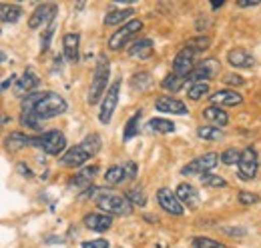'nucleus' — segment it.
I'll return each instance as SVG.
<instances>
[{
    "label": "nucleus",
    "instance_id": "a211bd4d",
    "mask_svg": "<svg viewBox=\"0 0 261 248\" xmlns=\"http://www.w3.org/2000/svg\"><path fill=\"white\" fill-rule=\"evenodd\" d=\"M97 174H98V166H85L81 172H76V174H74V178L68 182V186H74V188H83V190H89Z\"/></svg>",
    "mask_w": 261,
    "mask_h": 248
},
{
    "label": "nucleus",
    "instance_id": "bb28decb",
    "mask_svg": "<svg viewBox=\"0 0 261 248\" xmlns=\"http://www.w3.org/2000/svg\"><path fill=\"white\" fill-rule=\"evenodd\" d=\"M141 116H143V112H141V110H137L129 120H127V126H125V130H123V140H130V138H135V136L139 134V122H141Z\"/></svg>",
    "mask_w": 261,
    "mask_h": 248
},
{
    "label": "nucleus",
    "instance_id": "9b49d317",
    "mask_svg": "<svg viewBox=\"0 0 261 248\" xmlns=\"http://www.w3.org/2000/svg\"><path fill=\"white\" fill-rule=\"evenodd\" d=\"M57 14H59V6L57 4H40V6H36V10L31 14L29 26L31 28H40L44 24H53Z\"/></svg>",
    "mask_w": 261,
    "mask_h": 248
},
{
    "label": "nucleus",
    "instance_id": "a878e982",
    "mask_svg": "<svg viewBox=\"0 0 261 248\" xmlns=\"http://www.w3.org/2000/svg\"><path fill=\"white\" fill-rule=\"evenodd\" d=\"M125 180H127V174H125L123 164H115V166H111V168L105 172V182H107V184L115 186V184L125 182Z\"/></svg>",
    "mask_w": 261,
    "mask_h": 248
},
{
    "label": "nucleus",
    "instance_id": "ddd939ff",
    "mask_svg": "<svg viewBox=\"0 0 261 248\" xmlns=\"http://www.w3.org/2000/svg\"><path fill=\"white\" fill-rule=\"evenodd\" d=\"M155 108H157V112L177 114V116H183V114L189 112V110H187V104L181 102V100H177V98H173V96H161V98H157Z\"/></svg>",
    "mask_w": 261,
    "mask_h": 248
},
{
    "label": "nucleus",
    "instance_id": "aec40b11",
    "mask_svg": "<svg viewBox=\"0 0 261 248\" xmlns=\"http://www.w3.org/2000/svg\"><path fill=\"white\" fill-rule=\"evenodd\" d=\"M83 222H85V226H87L89 230H95V232H105V230H109L111 224H113V220H111L109 214H97V212L87 214Z\"/></svg>",
    "mask_w": 261,
    "mask_h": 248
},
{
    "label": "nucleus",
    "instance_id": "c756f323",
    "mask_svg": "<svg viewBox=\"0 0 261 248\" xmlns=\"http://www.w3.org/2000/svg\"><path fill=\"white\" fill-rule=\"evenodd\" d=\"M197 136L203 140H219V138H223V130L219 126H199Z\"/></svg>",
    "mask_w": 261,
    "mask_h": 248
},
{
    "label": "nucleus",
    "instance_id": "1a4fd4ad",
    "mask_svg": "<svg viewBox=\"0 0 261 248\" xmlns=\"http://www.w3.org/2000/svg\"><path fill=\"white\" fill-rule=\"evenodd\" d=\"M257 168H259V160H257V152L255 148H245L241 156H239V162H237V174L241 180H253L257 176Z\"/></svg>",
    "mask_w": 261,
    "mask_h": 248
},
{
    "label": "nucleus",
    "instance_id": "4c0bfd02",
    "mask_svg": "<svg viewBox=\"0 0 261 248\" xmlns=\"http://www.w3.org/2000/svg\"><path fill=\"white\" fill-rule=\"evenodd\" d=\"M199 66L209 74V78H215L219 74V68H221L219 60H215V58H207V60L199 62Z\"/></svg>",
    "mask_w": 261,
    "mask_h": 248
},
{
    "label": "nucleus",
    "instance_id": "09e8293b",
    "mask_svg": "<svg viewBox=\"0 0 261 248\" xmlns=\"http://www.w3.org/2000/svg\"><path fill=\"white\" fill-rule=\"evenodd\" d=\"M211 6H213V8H219V6H223V0H219V2H213Z\"/></svg>",
    "mask_w": 261,
    "mask_h": 248
},
{
    "label": "nucleus",
    "instance_id": "473e14b6",
    "mask_svg": "<svg viewBox=\"0 0 261 248\" xmlns=\"http://www.w3.org/2000/svg\"><path fill=\"white\" fill-rule=\"evenodd\" d=\"M209 94V84L207 82H197V84H191L189 88H187V96L191 98V100H199V98H203V96H207Z\"/></svg>",
    "mask_w": 261,
    "mask_h": 248
},
{
    "label": "nucleus",
    "instance_id": "49530a36",
    "mask_svg": "<svg viewBox=\"0 0 261 248\" xmlns=\"http://www.w3.org/2000/svg\"><path fill=\"white\" fill-rule=\"evenodd\" d=\"M18 170H20V172H22V174H24L27 178H33V172H31V170H29V168H27L24 164H18Z\"/></svg>",
    "mask_w": 261,
    "mask_h": 248
},
{
    "label": "nucleus",
    "instance_id": "b1692460",
    "mask_svg": "<svg viewBox=\"0 0 261 248\" xmlns=\"http://www.w3.org/2000/svg\"><path fill=\"white\" fill-rule=\"evenodd\" d=\"M129 16H135V10H133V8H123V10L117 8V10H111V12L105 16L102 22H105V26H115V24H121V22L127 24V22H129V20H127Z\"/></svg>",
    "mask_w": 261,
    "mask_h": 248
},
{
    "label": "nucleus",
    "instance_id": "c85d7f7f",
    "mask_svg": "<svg viewBox=\"0 0 261 248\" xmlns=\"http://www.w3.org/2000/svg\"><path fill=\"white\" fill-rule=\"evenodd\" d=\"M161 86H163L165 90H169V92H179V90L185 86V78H181V76H177L175 72H171V74H167L163 78Z\"/></svg>",
    "mask_w": 261,
    "mask_h": 248
},
{
    "label": "nucleus",
    "instance_id": "f8f14e48",
    "mask_svg": "<svg viewBox=\"0 0 261 248\" xmlns=\"http://www.w3.org/2000/svg\"><path fill=\"white\" fill-rule=\"evenodd\" d=\"M195 52L191 48H183L173 60V72L181 78H189V74L195 70Z\"/></svg>",
    "mask_w": 261,
    "mask_h": 248
},
{
    "label": "nucleus",
    "instance_id": "37998d69",
    "mask_svg": "<svg viewBox=\"0 0 261 248\" xmlns=\"http://www.w3.org/2000/svg\"><path fill=\"white\" fill-rule=\"evenodd\" d=\"M83 248H109V240H105V238L87 240V242H83Z\"/></svg>",
    "mask_w": 261,
    "mask_h": 248
},
{
    "label": "nucleus",
    "instance_id": "c03bdc74",
    "mask_svg": "<svg viewBox=\"0 0 261 248\" xmlns=\"http://www.w3.org/2000/svg\"><path fill=\"white\" fill-rule=\"evenodd\" d=\"M221 232H225L229 236H245V228H229V226H223Z\"/></svg>",
    "mask_w": 261,
    "mask_h": 248
},
{
    "label": "nucleus",
    "instance_id": "5701e85b",
    "mask_svg": "<svg viewBox=\"0 0 261 248\" xmlns=\"http://www.w3.org/2000/svg\"><path fill=\"white\" fill-rule=\"evenodd\" d=\"M4 142H6V150L16 152V150H20V148L33 144V136H27V134H22V132H12L10 136H6Z\"/></svg>",
    "mask_w": 261,
    "mask_h": 248
},
{
    "label": "nucleus",
    "instance_id": "f257e3e1",
    "mask_svg": "<svg viewBox=\"0 0 261 248\" xmlns=\"http://www.w3.org/2000/svg\"><path fill=\"white\" fill-rule=\"evenodd\" d=\"M68 104L57 92H33L22 96L20 102V124L31 130H40L44 120L65 114Z\"/></svg>",
    "mask_w": 261,
    "mask_h": 248
},
{
    "label": "nucleus",
    "instance_id": "79ce46f5",
    "mask_svg": "<svg viewBox=\"0 0 261 248\" xmlns=\"http://www.w3.org/2000/svg\"><path fill=\"white\" fill-rule=\"evenodd\" d=\"M123 168H125V174H127V180H133L137 176V164L133 160H127L123 162Z\"/></svg>",
    "mask_w": 261,
    "mask_h": 248
},
{
    "label": "nucleus",
    "instance_id": "58836bf2",
    "mask_svg": "<svg viewBox=\"0 0 261 248\" xmlns=\"http://www.w3.org/2000/svg\"><path fill=\"white\" fill-rule=\"evenodd\" d=\"M259 200H261L259 194H255V192H247V190H241V192H239V204H243V206L257 204Z\"/></svg>",
    "mask_w": 261,
    "mask_h": 248
},
{
    "label": "nucleus",
    "instance_id": "412c9836",
    "mask_svg": "<svg viewBox=\"0 0 261 248\" xmlns=\"http://www.w3.org/2000/svg\"><path fill=\"white\" fill-rule=\"evenodd\" d=\"M79 44H81V36L76 32L65 34L63 38V48H65V56L68 62L79 60Z\"/></svg>",
    "mask_w": 261,
    "mask_h": 248
},
{
    "label": "nucleus",
    "instance_id": "6ab92c4d",
    "mask_svg": "<svg viewBox=\"0 0 261 248\" xmlns=\"http://www.w3.org/2000/svg\"><path fill=\"white\" fill-rule=\"evenodd\" d=\"M38 86V76L33 72V68H27L24 70V74L20 76V80H16V94L18 96H22V94H33V90Z\"/></svg>",
    "mask_w": 261,
    "mask_h": 248
},
{
    "label": "nucleus",
    "instance_id": "c9c22d12",
    "mask_svg": "<svg viewBox=\"0 0 261 248\" xmlns=\"http://www.w3.org/2000/svg\"><path fill=\"white\" fill-rule=\"evenodd\" d=\"M199 180H201L203 186H213V188H223V186H227L225 178H221V176H217V174H211V172L199 176Z\"/></svg>",
    "mask_w": 261,
    "mask_h": 248
},
{
    "label": "nucleus",
    "instance_id": "20e7f679",
    "mask_svg": "<svg viewBox=\"0 0 261 248\" xmlns=\"http://www.w3.org/2000/svg\"><path fill=\"white\" fill-rule=\"evenodd\" d=\"M97 206L102 210V214L109 216H127L133 212V204L129 202V198L115 192H100L97 196Z\"/></svg>",
    "mask_w": 261,
    "mask_h": 248
},
{
    "label": "nucleus",
    "instance_id": "72a5a7b5",
    "mask_svg": "<svg viewBox=\"0 0 261 248\" xmlns=\"http://www.w3.org/2000/svg\"><path fill=\"white\" fill-rule=\"evenodd\" d=\"M191 244H193V248H227L223 242L213 240V238H207V236H195L191 240Z\"/></svg>",
    "mask_w": 261,
    "mask_h": 248
},
{
    "label": "nucleus",
    "instance_id": "393cba45",
    "mask_svg": "<svg viewBox=\"0 0 261 248\" xmlns=\"http://www.w3.org/2000/svg\"><path fill=\"white\" fill-rule=\"evenodd\" d=\"M22 16V8L18 4H2L0 6V18L4 24H14Z\"/></svg>",
    "mask_w": 261,
    "mask_h": 248
},
{
    "label": "nucleus",
    "instance_id": "a18cd8bd",
    "mask_svg": "<svg viewBox=\"0 0 261 248\" xmlns=\"http://www.w3.org/2000/svg\"><path fill=\"white\" fill-rule=\"evenodd\" d=\"M14 82H16V74H10L8 78H4V80H2V92H6Z\"/></svg>",
    "mask_w": 261,
    "mask_h": 248
},
{
    "label": "nucleus",
    "instance_id": "ea45409f",
    "mask_svg": "<svg viewBox=\"0 0 261 248\" xmlns=\"http://www.w3.org/2000/svg\"><path fill=\"white\" fill-rule=\"evenodd\" d=\"M239 156H241V152H237L235 148H229V150H225V152L221 154V162L227 164V166H231V164L239 162Z\"/></svg>",
    "mask_w": 261,
    "mask_h": 248
},
{
    "label": "nucleus",
    "instance_id": "2eb2a0df",
    "mask_svg": "<svg viewBox=\"0 0 261 248\" xmlns=\"http://www.w3.org/2000/svg\"><path fill=\"white\" fill-rule=\"evenodd\" d=\"M175 194L179 196V200H181L183 206H187V208H197L199 202H201V196H199L197 188L191 184H187V182H181V184L177 186Z\"/></svg>",
    "mask_w": 261,
    "mask_h": 248
},
{
    "label": "nucleus",
    "instance_id": "423d86ee",
    "mask_svg": "<svg viewBox=\"0 0 261 248\" xmlns=\"http://www.w3.org/2000/svg\"><path fill=\"white\" fill-rule=\"evenodd\" d=\"M219 160H221V156L217 152H207L203 156H197L195 160H191L189 164H185L181 168V174L183 176H203V174L211 172Z\"/></svg>",
    "mask_w": 261,
    "mask_h": 248
},
{
    "label": "nucleus",
    "instance_id": "39448f33",
    "mask_svg": "<svg viewBox=\"0 0 261 248\" xmlns=\"http://www.w3.org/2000/svg\"><path fill=\"white\" fill-rule=\"evenodd\" d=\"M31 146H36L44 154L57 156L66 148V138L65 134L59 132V130H46V132H42L38 136H33V144Z\"/></svg>",
    "mask_w": 261,
    "mask_h": 248
},
{
    "label": "nucleus",
    "instance_id": "f3484780",
    "mask_svg": "<svg viewBox=\"0 0 261 248\" xmlns=\"http://www.w3.org/2000/svg\"><path fill=\"white\" fill-rule=\"evenodd\" d=\"M213 106H239L243 102V96L235 90H229V88H223V90H217L213 96H209Z\"/></svg>",
    "mask_w": 261,
    "mask_h": 248
},
{
    "label": "nucleus",
    "instance_id": "cd10ccee",
    "mask_svg": "<svg viewBox=\"0 0 261 248\" xmlns=\"http://www.w3.org/2000/svg\"><path fill=\"white\" fill-rule=\"evenodd\" d=\"M147 126H149L151 132H157V134H169V132L175 130V124L167 120V118H151Z\"/></svg>",
    "mask_w": 261,
    "mask_h": 248
},
{
    "label": "nucleus",
    "instance_id": "4468645a",
    "mask_svg": "<svg viewBox=\"0 0 261 248\" xmlns=\"http://www.w3.org/2000/svg\"><path fill=\"white\" fill-rule=\"evenodd\" d=\"M155 52V42L151 38H141L137 42H133L129 48V56L130 58H139V60H147L151 58Z\"/></svg>",
    "mask_w": 261,
    "mask_h": 248
},
{
    "label": "nucleus",
    "instance_id": "dca6fc26",
    "mask_svg": "<svg viewBox=\"0 0 261 248\" xmlns=\"http://www.w3.org/2000/svg\"><path fill=\"white\" fill-rule=\"evenodd\" d=\"M227 62L233 68H253L255 58L245 48H233L227 52Z\"/></svg>",
    "mask_w": 261,
    "mask_h": 248
},
{
    "label": "nucleus",
    "instance_id": "0eeeda50",
    "mask_svg": "<svg viewBox=\"0 0 261 248\" xmlns=\"http://www.w3.org/2000/svg\"><path fill=\"white\" fill-rule=\"evenodd\" d=\"M141 30H143V22H141L139 18H133L127 24H123L117 32H113V36L109 38V48H111V50H121V48H125L130 38H135L137 32H141Z\"/></svg>",
    "mask_w": 261,
    "mask_h": 248
},
{
    "label": "nucleus",
    "instance_id": "f03ea898",
    "mask_svg": "<svg viewBox=\"0 0 261 248\" xmlns=\"http://www.w3.org/2000/svg\"><path fill=\"white\" fill-rule=\"evenodd\" d=\"M102 146V140L98 134H89L85 140H81L79 144H74L72 148H68L63 154V164L66 168H81L85 166L93 156L97 154Z\"/></svg>",
    "mask_w": 261,
    "mask_h": 248
},
{
    "label": "nucleus",
    "instance_id": "de8ad7c7",
    "mask_svg": "<svg viewBox=\"0 0 261 248\" xmlns=\"http://www.w3.org/2000/svg\"><path fill=\"white\" fill-rule=\"evenodd\" d=\"M259 2L257 0H251V2H237V6H241V8H249V6H257Z\"/></svg>",
    "mask_w": 261,
    "mask_h": 248
},
{
    "label": "nucleus",
    "instance_id": "4be33fe9",
    "mask_svg": "<svg viewBox=\"0 0 261 248\" xmlns=\"http://www.w3.org/2000/svg\"><path fill=\"white\" fill-rule=\"evenodd\" d=\"M203 116H205V120H209L213 126H219V128H221V126H227V122H229L227 112H223L221 106H207V108L203 110Z\"/></svg>",
    "mask_w": 261,
    "mask_h": 248
},
{
    "label": "nucleus",
    "instance_id": "6e6552de",
    "mask_svg": "<svg viewBox=\"0 0 261 248\" xmlns=\"http://www.w3.org/2000/svg\"><path fill=\"white\" fill-rule=\"evenodd\" d=\"M119 92H121V80H115V82L109 86V90H107L102 102H100V112H98L100 124H109L113 120L115 108H117V104H119Z\"/></svg>",
    "mask_w": 261,
    "mask_h": 248
},
{
    "label": "nucleus",
    "instance_id": "7c9ffc66",
    "mask_svg": "<svg viewBox=\"0 0 261 248\" xmlns=\"http://www.w3.org/2000/svg\"><path fill=\"white\" fill-rule=\"evenodd\" d=\"M209 46H211V38H209V36H195V38H189L187 44H185V48H191L195 54L197 52L209 50Z\"/></svg>",
    "mask_w": 261,
    "mask_h": 248
},
{
    "label": "nucleus",
    "instance_id": "9d476101",
    "mask_svg": "<svg viewBox=\"0 0 261 248\" xmlns=\"http://www.w3.org/2000/svg\"><path fill=\"white\" fill-rule=\"evenodd\" d=\"M157 200H159V206L163 208L165 212L173 214V216H183L185 214V206L183 202L179 200V196L175 192H171L169 188H159L157 190Z\"/></svg>",
    "mask_w": 261,
    "mask_h": 248
},
{
    "label": "nucleus",
    "instance_id": "7ed1b4c3",
    "mask_svg": "<svg viewBox=\"0 0 261 248\" xmlns=\"http://www.w3.org/2000/svg\"><path fill=\"white\" fill-rule=\"evenodd\" d=\"M111 76V64L105 54H100L97 58V66H95V74L91 80V88H89V104H97L100 98H105L107 94V82Z\"/></svg>",
    "mask_w": 261,
    "mask_h": 248
},
{
    "label": "nucleus",
    "instance_id": "e433bc0d",
    "mask_svg": "<svg viewBox=\"0 0 261 248\" xmlns=\"http://www.w3.org/2000/svg\"><path fill=\"white\" fill-rule=\"evenodd\" d=\"M125 196L129 198V202L133 206H145V204H147V196H145V192H143L141 188H133Z\"/></svg>",
    "mask_w": 261,
    "mask_h": 248
},
{
    "label": "nucleus",
    "instance_id": "2f4dec72",
    "mask_svg": "<svg viewBox=\"0 0 261 248\" xmlns=\"http://www.w3.org/2000/svg\"><path fill=\"white\" fill-rule=\"evenodd\" d=\"M55 30H57V22L48 24L46 28H42V34H40V52H46L50 48V40L55 36Z\"/></svg>",
    "mask_w": 261,
    "mask_h": 248
},
{
    "label": "nucleus",
    "instance_id": "f704fd0d",
    "mask_svg": "<svg viewBox=\"0 0 261 248\" xmlns=\"http://www.w3.org/2000/svg\"><path fill=\"white\" fill-rule=\"evenodd\" d=\"M151 84V74L149 72H139V74H133V78H130V86L137 90H145L147 86Z\"/></svg>",
    "mask_w": 261,
    "mask_h": 248
},
{
    "label": "nucleus",
    "instance_id": "a19ab883",
    "mask_svg": "<svg viewBox=\"0 0 261 248\" xmlns=\"http://www.w3.org/2000/svg\"><path fill=\"white\" fill-rule=\"evenodd\" d=\"M223 78H225L223 82L229 84V86H241V84H245V80H243L239 74H225Z\"/></svg>",
    "mask_w": 261,
    "mask_h": 248
}]
</instances>
